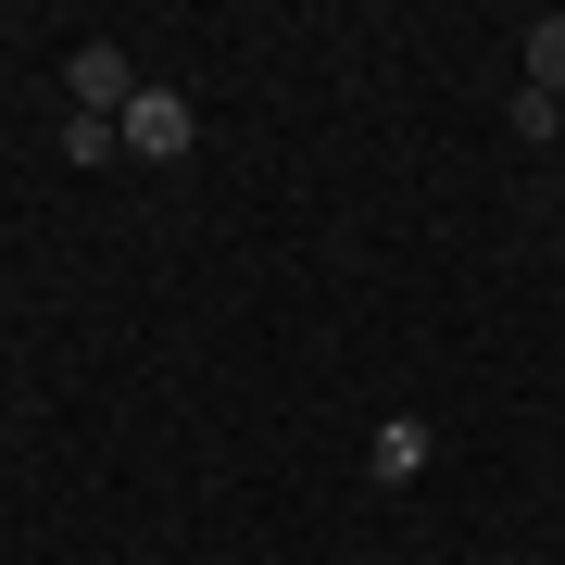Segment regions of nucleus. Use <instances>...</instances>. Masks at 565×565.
Instances as JSON below:
<instances>
[{
    "label": "nucleus",
    "instance_id": "nucleus-1",
    "mask_svg": "<svg viewBox=\"0 0 565 565\" xmlns=\"http://www.w3.org/2000/svg\"><path fill=\"white\" fill-rule=\"evenodd\" d=\"M114 139L139 151V163H189V139H202V126H189V102H177V88H139V102L114 114Z\"/></svg>",
    "mask_w": 565,
    "mask_h": 565
},
{
    "label": "nucleus",
    "instance_id": "nucleus-2",
    "mask_svg": "<svg viewBox=\"0 0 565 565\" xmlns=\"http://www.w3.org/2000/svg\"><path fill=\"white\" fill-rule=\"evenodd\" d=\"M63 88H76V114H102V126H114V114H126V102H139V88H151V76H139V63H126L114 39H88L76 63H63Z\"/></svg>",
    "mask_w": 565,
    "mask_h": 565
},
{
    "label": "nucleus",
    "instance_id": "nucleus-3",
    "mask_svg": "<svg viewBox=\"0 0 565 565\" xmlns=\"http://www.w3.org/2000/svg\"><path fill=\"white\" fill-rule=\"evenodd\" d=\"M427 452H440V427H427V415H377V440H364V465H377L390 490L427 478Z\"/></svg>",
    "mask_w": 565,
    "mask_h": 565
},
{
    "label": "nucleus",
    "instance_id": "nucleus-4",
    "mask_svg": "<svg viewBox=\"0 0 565 565\" xmlns=\"http://www.w3.org/2000/svg\"><path fill=\"white\" fill-rule=\"evenodd\" d=\"M527 88H541V102H565V13L527 25Z\"/></svg>",
    "mask_w": 565,
    "mask_h": 565
},
{
    "label": "nucleus",
    "instance_id": "nucleus-5",
    "mask_svg": "<svg viewBox=\"0 0 565 565\" xmlns=\"http://www.w3.org/2000/svg\"><path fill=\"white\" fill-rule=\"evenodd\" d=\"M114 151H126V139H114L102 114H63V163H114Z\"/></svg>",
    "mask_w": 565,
    "mask_h": 565
},
{
    "label": "nucleus",
    "instance_id": "nucleus-6",
    "mask_svg": "<svg viewBox=\"0 0 565 565\" xmlns=\"http://www.w3.org/2000/svg\"><path fill=\"white\" fill-rule=\"evenodd\" d=\"M503 126H515V139H553V126H565V102H541V88H515V102H503Z\"/></svg>",
    "mask_w": 565,
    "mask_h": 565
}]
</instances>
